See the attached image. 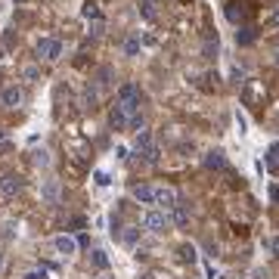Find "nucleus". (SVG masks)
Returning <instances> with one entry per match:
<instances>
[{
  "label": "nucleus",
  "instance_id": "nucleus-1",
  "mask_svg": "<svg viewBox=\"0 0 279 279\" xmlns=\"http://www.w3.org/2000/svg\"><path fill=\"white\" fill-rule=\"evenodd\" d=\"M118 109H121L128 118L133 115H140V90H137V84H121L118 87Z\"/></svg>",
  "mask_w": 279,
  "mask_h": 279
},
{
  "label": "nucleus",
  "instance_id": "nucleus-2",
  "mask_svg": "<svg viewBox=\"0 0 279 279\" xmlns=\"http://www.w3.org/2000/svg\"><path fill=\"white\" fill-rule=\"evenodd\" d=\"M167 226H171V214H167V211H146V214H143V230L165 233Z\"/></svg>",
  "mask_w": 279,
  "mask_h": 279
},
{
  "label": "nucleus",
  "instance_id": "nucleus-3",
  "mask_svg": "<svg viewBox=\"0 0 279 279\" xmlns=\"http://www.w3.org/2000/svg\"><path fill=\"white\" fill-rule=\"evenodd\" d=\"M37 56L47 59V62H56V59L62 56V44H59L56 37H40L37 40Z\"/></svg>",
  "mask_w": 279,
  "mask_h": 279
},
{
  "label": "nucleus",
  "instance_id": "nucleus-4",
  "mask_svg": "<svg viewBox=\"0 0 279 279\" xmlns=\"http://www.w3.org/2000/svg\"><path fill=\"white\" fill-rule=\"evenodd\" d=\"M53 248H56V255H62V258H72L74 251H78V239L69 233H59L56 239H53Z\"/></svg>",
  "mask_w": 279,
  "mask_h": 279
},
{
  "label": "nucleus",
  "instance_id": "nucleus-5",
  "mask_svg": "<svg viewBox=\"0 0 279 279\" xmlns=\"http://www.w3.org/2000/svg\"><path fill=\"white\" fill-rule=\"evenodd\" d=\"M19 189H22V177L19 174H6L3 180H0V196L3 199H13Z\"/></svg>",
  "mask_w": 279,
  "mask_h": 279
},
{
  "label": "nucleus",
  "instance_id": "nucleus-6",
  "mask_svg": "<svg viewBox=\"0 0 279 279\" xmlns=\"http://www.w3.org/2000/svg\"><path fill=\"white\" fill-rule=\"evenodd\" d=\"M155 205H162V211L177 208V192L171 189V186H158L155 189Z\"/></svg>",
  "mask_w": 279,
  "mask_h": 279
},
{
  "label": "nucleus",
  "instance_id": "nucleus-7",
  "mask_svg": "<svg viewBox=\"0 0 279 279\" xmlns=\"http://www.w3.org/2000/svg\"><path fill=\"white\" fill-rule=\"evenodd\" d=\"M0 103H3L6 109H19V106H22V90L16 87V84L3 87V93H0Z\"/></svg>",
  "mask_w": 279,
  "mask_h": 279
},
{
  "label": "nucleus",
  "instance_id": "nucleus-8",
  "mask_svg": "<svg viewBox=\"0 0 279 279\" xmlns=\"http://www.w3.org/2000/svg\"><path fill=\"white\" fill-rule=\"evenodd\" d=\"M202 162H205L208 171H223V167H226V158H223V152H221V149H208Z\"/></svg>",
  "mask_w": 279,
  "mask_h": 279
},
{
  "label": "nucleus",
  "instance_id": "nucleus-9",
  "mask_svg": "<svg viewBox=\"0 0 279 279\" xmlns=\"http://www.w3.org/2000/svg\"><path fill=\"white\" fill-rule=\"evenodd\" d=\"M133 199L140 202V205H155V186H137V189H133Z\"/></svg>",
  "mask_w": 279,
  "mask_h": 279
},
{
  "label": "nucleus",
  "instance_id": "nucleus-10",
  "mask_svg": "<svg viewBox=\"0 0 279 279\" xmlns=\"http://www.w3.org/2000/svg\"><path fill=\"white\" fill-rule=\"evenodd\" d=\"M258 96H264V84H258V81H251V84H248V87H245V90H242V103H245V106H251V103H255V99H258Z\"/></svg>",
  "mask_w": 279,
  "mask_h": 279
},
{
  "label": "nucleus",
  "instance_id": "nucleus-11",
  "mask_svg": "<svg viewBox=\"0 0 279 279\" xmlns=\"http://www.w3.org/2000/svg\"><path fill=\"white\" fill-rule=\"evenodd\" d=\"M255 40H258V31L251 28V25H242V28L236 31V44L239 47H248V44H255Z\"/></svg>",
  "mask_w": 279,
  "mask_h": 279
},
{
  "label": "nucleus",
  "instance_id": "nucleus-12",
  "mask_svg": "<svg viewBox=\"0 0 279 279\" xmlns=\"http://www.w3.org/2000/svg\"><path fill=\"white\" fill-rule=\"evenodd\" d=\"M109 124H112V128H115V130H121V128H128V124H130V118H128V115H124V112H121V109H118V106H115V109H112V112H109Z\"/></svg>",
  "mask_w": 279,
  "mask_h": 279
},
{
  "label": "nucleus",
  "instance_id": "nucleus-13",
  "mask_svg": "<svg viewBox=\"0 0 279 279\" xmlns=\"http://www.w3.org/2000/svg\"><path fill=\"white\" fill-rule=\"evenodd\" d=\"M226 19H230L233 25H239V22L245 19V10H242V3H236V0H233V3H226Z\"/></svg>",
  "mask_w": 279,
  "mask_h": 279
},
{
  "label": "nucleus",
  "instance_id": "nucleus-14",
  "mask_svg": "<svg viewBox=\"0 0 279 279\" xmlns=\"http://www.w3.org/2000/svg\"><path fill=\"white\" fill-rule=\"evenodd\" d=\"M133 146H137V152H146L149 146H155V140H152L149 130H137V140H133Z\"/></svg>",
  "mask_w": 279,
  "mask_h": 279
},
{
  "label": "nucleus",
  "instance_id": "nucleus-15",
  "mask_svg": "<svg viewBox=\"0 0 279 279\" xmlns=\"http://www.w3.org/2000/svg\"><path fill=\"white\" fill-rule=\"evenodd\" d=\"M171 221L177 223V226H186L189 223V205H180V202H177V208H174V217Z\"/></svg>",
  "mask_w": 279,
  "mask_h": 279
},
{
  "label": "nucleus",
  "instance_id": "nucleus-16",
  "mask_svg": "<svg viewBox=\"0 0 279 279\" xmlns=\"http://www.w3.org/2000/svg\"><path fill=\"white\" fill-rule=\"evenodd\" d=\"M40 196H44L47 202H59V183L56 180H47V186L40 189Z\"/></svg>",
  "mask_w": 279,
  "mask_h": 279
},
{
  "label": "nucleus",
  "instance_id": "nucleus-17",
  "mask_svg": "<svg viewBox=\"0 0 279 279\" xmlns=\"http://www.w3.org/2000/svg\"><path fill=\"white\" fill-rule=\"evenodd\" d=\"M124 53H128V56H137L140 53V35H130L128 40H124Z\"/></svg>",
  "mask_w": 279,
  "mask_h": 279
},
{
  "label": "nucleus",
  "instance_id": "nucleus-18",
  "mask_svg": "<svg viewBox=\"0 0 279 279\" xmlns=\"http://www.w3.org/2000/svg\"><path fill=\"white\" fill-rule=\"evenodd\" d=\"M267 167L270 171H279V143L270 146V152H267Z\"/></svg>",
  "mask_w": 279,
  "mask_h": 279
},
{
  "label": "nucleus",
  "instance_id": "nucleus-19",
  "mask_svg": "<svg viewBox=\"0 0 279 279\" xmlns=\"http://www.w3.org/2000/svg\"><path fill=\"white\" fill-rule=\"evenodd\" d=\"M90 260H93V267H99V270H106V267H109V258H106V251H103V248H96V251H93Z\"/></svg>",
  "mask_w": 279,
  "mask_h": 279
},
{
  "label": "nucleus",
  "instance_id": "nucleus-20",
  "mask_svg": "<svg viewBox=\"0 0 279 279\" xmlns=\"http://www.w3.org/2000/svg\"><path fill=\"white\" fill-rule=\"evenodd\" d=\"M140 13H143V19H155V3L152 0H140Z\"/></svg>",
  "mask_w": 279,
  "mask_h": 279
},
{
  "label": "nucleus",
  "instance_id": "nucleus-21",
  "mask_svg": "<svg viewBox=\"0 0 279 279\" xmlns=\"http://www.w3.org/2000/svg\"><path fill=\"white\" fill-rule=\"evenodd\" d=\"M180 258L186 260V264H196V260H199V255H196L192 245H180Z\"/></svg>",
  "mask_w": 279,
  "mask_h": 279
},
{
  "label": "nucleus",
  "instance_id": "nucleus-22",
  "mask_svg": "<svg viewBox=\"0 0 279 279\" xmlns=\"http://www.w3.org/2000/svg\"><path fill=\"white\" fill-rule=\"evenodd\" d=\"M140 155H143V158H146V162H149V165H155V162H158V155H162V149H158V146H149L146 152H140Z\"/></svg>",
  "mask_w": 279,
  "mask_h": 279
},
{
  "label": "nucleus",
  "instance_id": "nucleus-23",
  "mask_svg": "<svg viewBox=\"0 0 279 279\" xmlns=\"http://www.w3.org/2000/svg\"><path fill=\"white\" fill-rule=\"evenodd\" d=\"M205 56H217V35L205 40Z\"/></svg>",
  "mask_w": 279,
  "mask_h": 279
},
{
  "label": "nucleus",
  "instance_id": "nucleus-24",
  "mask_svg": "<svg viewBox=\"0 0 279 279\" xmlns=\"http://www.w3.org/2000/svg\"><path fill=\"white\" fill-rule=\"evenodd\" d=\"M81 16H84V19H99V13H96V6H93V3H84Z\"/></svg>",
  "mask_w": 279,
  "mask_h": 279
},
{
  "label": "nucleus",
  "instance_id": "nucleus-25",
  "mask_svg": "<svg viewBox=\"0 0 279 279\" xmlns=\"http://www.w3.org/2000/svg\"><path fill=\"white\" fill-rule=\"evenodd\" d=\"M137 236H140V230H137V226H128V230H124V242H128V245H133V242H137Z\"/></svg>",
  "mask_w": 279,
  "mask_h": 279
},
{
  "label": "nucleus",
  "instance_id": "nucleus-26",
  "mask_svg": "<svg viewBox=\"0 0 279 279\" xmlns=\"http://www.w3.org/2000/svg\"><path fill=\"white\" fill-rule=\"evenodd\" d=\"M22 279H47V270H37V267H35V270H28Z\"/></svg>",
  "mask_w": 279,
  "mask_h": 279
},
{
  "label": "nucleus",
  "instance_id": "nucleus-27",
  "mask_svg": "<svg viewBox=\"0 0 279 279\" xmlns=\"http://www.w3.org/2000/svg\"><path fill=\"white\" fill-rule=\"evenodd\" d=\"M35 162H37V165H50V152H47V149H40L37 155H35Z\"/></svg>",
  "mask_w": 279,
  "mask_h": 279
},
{
  "label": "nucleus",
  "instance_id": "nucleus-28",
  "mask_svg": "<svg viewBox=\"0 0 279 279\" xmlns=\"http://www.w3.org/2000/svg\"><path fill=\"white\" fill-rule=\"evenodd\" d=\"M106 31V22L103 19H93V35H103Z\"/></svg>",
  "mask_w": 279,
  "mask_h": 279
},
{
  "label": "nucleus",
  "instance_id": "nucleus-29",
  "mask_svg": "<svg viewBox=\"0 0 279 279\" xmlns=\"http://www.w3.org/2000/svg\"><path fill=\"white\" fill-rule=\"evenodd\" d=\"M93 177H96V183H99V186H109V174H106V171H96Z\"/></svg>",
  "mask_w": 279,
  "mask_h": 279
},
{
  "label": "nucleus",
  "instance_id": "nucleus-30",
  "mask_svg": "<svg viewBox=\"0 0 279 279\" xmlns=\"http://www.w3.org/2000/svg\"><path fill=\"white\" fill-rule=\"evenodd\" d=\"M267 248H270V251H273V255L279 258V236H276V239H270V242H267Z\"/></svg>",
  "mask_w": 279,
  "mask_h": 279
},
{
  "label": "nucleus",
  "instance_id": "nucleus-31",
  "mask_svg": "<svg viewBox=\"0 0 279 279\" xmlns=\"http://www.w3.org/2000/svg\"><path fill=\"white\" fill-rule=\"evenodd\" d=\"M236 121H239V130L248 128V121H245V115H242V112H236Z\"/></svg>",
  "mask_w": 279,
  "mask_h": 279
},
{
  "label": "nucleus",
  "instance_id": "nucleus-32",
  "mask_svg": "<svg viewBox=\"0 0 279 279\" xmlns=\"http://www.w3.org/2000/svg\"><path fill=\"white\" fill-rule=\"evenodd\" d=\"M3 264H6V255H3V251H0V270H3Z\"/></svg>",
  "mask_w": 279,
  "mask_h": 279
},
{
  "label": "nucleus",
  "instance_id": "nucleus-33",
  "mask_svg": "<svg viewBox=\"0 0 279 279\" xmlns=\"http://www.w3.org/2000/svg\"><path fill=\"white\" fill-rule=\"evenodd\" d=\"M273 56H276V65H279V50H276V53H273Z\"/></svg>",
  "mask_w": 279,
  "mask_h": 279
},
{
  "label": "nucleus",
  "instance_id": "nucleus-34",
  "mask_svg": "<svg viewBox=\"0 0 279 279\" xmlns=\"http://www.w3.org/2000/svg\"><path fill=\"white\" fill-rule=\"evenodd\" d=\"M0 140H3V130H0Z\"/></svg>",
  "mask_w": 279,
  "mask_h": 279
},
{
  "label": "nucleus",
  "instance_id": "nucleus-35",
  "mask_svg": "<svg viewBox=\"0 0 279 279\" xmlns=\"http://www.w3.org/2000/svg\"><path fill=\"white\" fill-rule=\"evenodd\" d=\"M103 279H112V276H103Z\"/></svg>",
  "mask_w": 279,
  "mask_h": 279
}]
</instances>
